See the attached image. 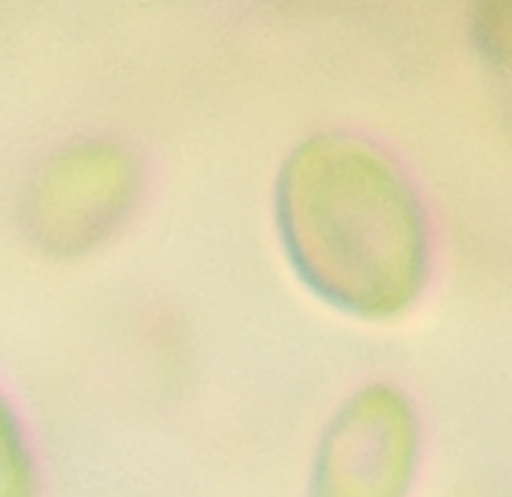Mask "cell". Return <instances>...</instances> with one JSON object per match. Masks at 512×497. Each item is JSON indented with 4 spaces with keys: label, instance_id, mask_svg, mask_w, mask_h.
I'll use <instances>...</instances> for the list:
<instances>
[{
    "label": "cell",
    "instance_id": "6da1fadb",
    "mask_svg": "<svg viewBox=\"0 0 512 497\" xmlns=\"http://www.w3.org/2000/svg\"><path fill=\"white\" fill-rule=\"evenodd\" d=\"M274 213L291 268L323 303L387 320L422 294L425 207L382 146L347 131L300 140L280 166Z\"/></svg>",
    "mask_w": 512,
    "mask_h": 497
},
{
    "label": "cell",
    "instance_id": "7a4b0ae2",
    "mask_svg": "<svg viewBox=\"0 0 512 497\" xmlns=\"http://www.w3.org/2000/svg\"><path fill=\"white\" fill-rule=\"evenodd\" d=\"M143 189L137 157L117 140L88 137L47 157L24 189V227L50 253L76 256L111 239Z\"/></svg>",
    "mask_w": 512,
    "mask_h": 497
},
{
    "label": "cell",
    "instance_id": "277c9868",
    "mask_svg": "<svg viewBox=\"0 0 512 497\" xmlns=\"http://www.w3.org/2000/svg\"><path fill=\"white\" fill-rule=\"evenodd\" d=\"M0 497H35L30 442L3 393H0Z\"/></svg>",
    "mask_w": 512,
    "mask_h": 497
},
{
    "label": "cell",
    "instance_id": "5b68a950",
    "mask_svg": "<svg viewBox=\"0 0 512 497\" xmlns=\"http://www.w3.org/2000/svg\"><path fill=\"white\" fill-rule=\"evenodd\" d=\"M472 41L495 64H512V3H480L472 12Z\"/></svg>",
    "mask_w": 512,
    "mask_h": 497
},
{
    "label": "cell",
    "instance_id": "3957f363",
    "mask_svg": "<svg viewBox=\"0 0 512 497\" xmlns=\"http://www.w3.org/2000/svg\"><path fill=\"white\" fill-rule=\"evenodd\" d=\"M419 463V422L402 390L367 384L320 434L306 497H408Z\"/></svg>",
    "mask_w": 512,
    "mask_h": 497
}]
</instances>
